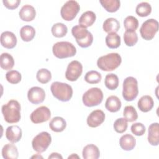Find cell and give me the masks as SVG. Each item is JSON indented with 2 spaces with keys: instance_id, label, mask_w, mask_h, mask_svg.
Instances as JSON below:
<instances>
[{
  "instance_id": "44",
  "label": "cell",
  "mask_w": 159,
  "mask_h": 159,
  "mask_svg": "<svg viewBox=\"0 0 159 159\" xmlns=\"http://www.w3.org/2000/svg\"><path fill=\"white\" fill-rule=\"evenodd\" d=\"M79 158L80 157L76 154V153H73L71 155L69 156L68 158Z\"/></svg>"
},
{
  "instance_id": "13",
  "label": "cell",
  "mask_w": 159,
  "mask_h": 159,
  "mask_svg": "<svg viewBox=\"0 0 159 159\" xmlns=\"http://www.w3.org/2000/svg\"><path fill=\"white\" fill-rule=\"evenodd\" d=\"M29 101L34 104L42 103L45 98V91L40 87L34 86L30 88L27 93Z\"/></svg>"
},
{
  "instance_id": "1",
  "label": "cell",
  "mask_w": 159,
  "mask_h": 159,
  "mask_svg": "<svg viewBox=\"0 0 159 159\" xmlns=\"http://www.w3.org/2000/svg\"><path fill=\"white\" fill-rule=\"evenodd\" d=\"M2 114L6 122L9 124L18 122L20 118V105L14 99H11L1 107Z\"/></svg>"
},
{
  "instance_id": "22",
  "label": "cell",
  "mask_w": 159,
  "mask_h": 159,
  "mask_svg": "<svg viewBox=\"0 0 159 159\" xmlns=\"http://www.w3.org/2000/svg\"><path fill=\"white\" fill-rule=\"evenodd\" d=\"M96 16L95 13L91 11H87L83 12L80 16L78 22L79 25H81L84 27L91 26L95 22Z\"/></svg>"
},
{
  "instance_id": "20",
  "label": "cell",
  "mask_w": 159,
  "mask_h": 159,
  "mask_svg": "<svg viewBox=\"0 0 159 159\" xmlns=\"http://www.w3.org/2000/svg\"><path fill=\"white\" fill-rule=\"evenodd\" d=\"M82 155L84 159H98L100 156V151L96 145L88 144L83 148Z\"/></svg>"
},
{
  "instance_id": "25",
  "label": "cell",
  "mask_w": 159,
  "mask_h": 159,
  "mask_svg": "<svg viewBox=\"0 0 159 159\" xmlns=\"http://www.w3.org/2000/svg\"><path fill=\"white\" fill-rule=\"evenodd\" d=\"M66 127V122L65 120L61 117H55L49 122L50 129L55 132H61L63 131Z\"/></svg>"
},
{
  "instance_id": "39",
  "label": "cell",
  "mask_w": 159,
  "mask_h": 159,
  "mask_svg": "<svg viewBox=\"0 0 159 159\" xmlns=\"http://www.w3.org/2000/svg\"><path fill=\"white\" fill-rule=\"evenodd\" d=\"M6 79L11 84H17L21 81L22 76L17 70H10L6 73Z\"/></svg>"
},
{
  "instance_id": "23",
  "label": "cell",
  "mask_w": 159,
  "mask_h": 159,
  "mask_svg": "<svg viewBox=\"0 0 159 159\" xmlns=\"http://www.w3.org/2000/svg\"><path fill=\"white\" fill-rule=\"evenodd\" d=\"M121 101L116 96H111L108 97L105 102L106 109L111 112H116L121 107Z\"/></svg>"
},
{
  "instance_id": "34",
  "label": "cell",
  "mask_w": 159,
  "mask_h": 159,
  "mask_svg": "<svg viewBox=\"0 0 159 159\" xmlns=\"http://www.w3.org/2000/svg\"><path fill=\"white\" fill-rule=\"evenodd\" d=\"M123 116L126 120L129 122L135 121L138 119L137 111L132 106H127L124 107Z\"/></svg>"
},
{
  "instance_id": "16",
  "label": "cell",
  "mask_w": 159,
  "mask_h": 159,
  "mask_svg": "<svg viewBox=\"0 0 159 159\" xmlns=\"http://www.w3.org/2000/svg\"><path fill=\"white\" fill-rule=\"evenodd\" d=\"M22 135V129L18 125H11L6 129V137L12 143L18 142L21 139Z\"/></svg>"
},
{
  "instance_id": "10",
  "label": "cell",
  "mask_w": 159,
  "mask_h": 159,
  "mask_svg": "<svg viewBox=\"0 0 159 159\" xmlns=\"http://www.w3.org/2000/svg\"><path fill=\"white\" fill-rule=\"evenodd\" d=\"M80 9V6L77 1L74 0L68 1L61 7L60 14L65 20L70 21L75 19Z\"/></svg>"
},
{
  "instance_id": "14",
  "label": "cell",
  "mask_w": 159,
  "mask_h": 159,
  "mask_svg": "<svg viewBox=\"0 0 159 159\" xmlns=\"http://www.w3.org/2000/svg\"><path fill=\"white\" fill-rule=\"evenodd\" d=\"M104 112L99 109L92 111L87 117V124L89 127L95 128L102 124L105 120Z\"/></svg>"
},
{
  "instance_id": "40",
  "label": "cell",
  "mask_w": 159,
  "mask_h": 159,
  "mask_svg": "<svg viewBox=\"0 0 159 159\" xmlns=\"http://www.w3.org/2000/svg\"><path fill=\"white\" fill-rule=\"evenodd\" d=\"M114 129L115 131L119 134L124 133L127 129V121L124 117H120L116 120L114 123Z\"/></svg>"
},
{
  "instance_id": "41",
  "label": "cell",
  "mask_w": 159,
  "mask_h": 159,
  "mask_svg": "<svg viewBox=\"0 0 159 159\" xmlns=\"http://www.w3.org/2000/svg\"><path fill=\"white\" fill-rule=\"evenodd\" d=\"M130 129L132 134H134L136 136L143 135L145 134L146 130L145 125L140 122H137V123L133 124L131 125Z\"/></svg>"
},
{
  "instance_id": "33",
  "label": "cell",
  "mask_w": 159,
  "mask_h": 159,
  "mask_svg": "<svg viewBox=\"0 0 159 159\" xmlns=\"http://www.w3.org/2000/svg\"><path fill=\"white\" fill-rule=\"evenodd\" d=\"M135 12L136 14L140 17H147L152 12L151 5L147 2H142L137 6Z\"/></svg>"
},
{
  "instance_id": "19",
  "label": "cell",
  "mask_w": 159,
  "mask_h": 159,
  "mask_svg": "<svg viewBox=\"0 0 159 159\" xmlns=\"http://www.w3.org/2000/svg\"><path fill=\"white\" fill-rule=\"evenodd\" d=\"M136 144L135 139L129 134L123 135L119 139V145L122 149L125 151H130L134 148Z\"/></svg>"
},
{
  "instance_id": "42",
  "label": "cell",
  "mask_w": 159,
  "mask_h": 159,
  "mask_svg": "<svg viewBox=\"0 0 159 159\" xmlns=\"http://www.w3.org/2000/svg\"><path fill=\"white\" fill-rule=\"evenodd\" d=\"M2 2L4 4V6L9 9H15L18 7L20 3V0H10V1H7V0H3Z\"/></svg>"
},
{
  "instance_id": "8",
  "label": "cell",
  "mask_w": 159,
  "mask_h": 159,
  "mask_svg": "<svg viewBox=\"0 0 159 159\" xmlns=\"http://www.w3.org/2000/svg\"><path fill=\"white\" fill-rule=\"evenodd\" d=\"M52 142V137L47 132H42L37 134L32 141L33 149L38 152H44Z\"/></svg>"
},
{
  "instance_id": "21",
  "label": "cell",
  "mask_w": 159,
  "mask_h": 159,
  "mask_svg": "<svg viewBox=\"0 0 159 159\" xmlns=\"http://www.w3.org/2000/svg\"><path fill=\"white\" fill-rule=\"evenodd\" d=\"M154 106V102L152 98L148 95L142 96L138 101V108L143 112H147L152 110Z\"/></svg>"
},
{
  "instance_id": "45",
  "label": "cell",
  "mask_w": 159,
  "mask_h": 159,
  "mask_svg": "<svg viewBox=\"0 0 159 159\" xmlns=\"http://www.w3.org/2000/svg\"><path fill=\"white\" fill-rule=\"evenodd\" d=\"M43 158V157L41 155H39V154H37L35 155H34V156L31 157V158Z\"/></svg>"
},
{
  "instance_id": "6",
  "label": "cell",
  "mask_w": 159,
  "mask_h": 159,
  "mask_svg": "<svg viewBox=\"0 0 159 159\" xmlns=\"http://www.w3.org/2000/svg\"><path fill=\"white\" fill-rule=\"evenodd\" d=\"M139 88L136 78L132 76L127 77L123 82L122 96L127 101L134 100L138 96Z\"/></svg>"
},
{
  "instance_id": "30",
  "label": "cell",
  "mask_w": 159,
  "mask_h": 159,
  "mask_svg": "<svg viewBox=\"0 0 159 159\" xmlns=\"http://www.w3.org/2000/svg\"><path fill=\"white\" fill-rule=\"evenodd\" d=\"M99 2L109 12H116L120 6V2L119 0H100Z\"/></svg>"
},
{
  "instance_id": "32",
  "label": "cell",
  "mask_w": 159,
  "mask_h": 159,
  "mask_svg": "<svg viewBox=\"0 0 159 159\" xmlns=\"http://www.w3.org/2000/svg\"><path fill=\"white\" fill-rule=\"evenodd\" d=\"M119 80L118 76L114 73L107 74L104 80L106 87L110 90H115L119 86Z\"/></svg>"
},
{
  "instance_id": "29",
  "label": "cell",
  "mask_w": 159,
  "mask_h": 159,
  "mask_svg": "<svg viewBox=\"0 0 159 159\" xmlns=\"http://www.w3.org/2000/svg\"><path fill=\"white\" fill-rule=\"evenodd\" d=\"M106 44L109 48H117L120 45V37L117 33H109L106 37Z\"/></svg>"
},
{
  "instance_id": "31",
  "label": "cell",
  "mask_w": 159,
  "mask_h": 159,
  "mask_svg": "<svg viewBox=\"0 0 159 159\" xmlns=\"http://www.w3.org/2000/svg\"><path fill=\"white\" fill-rule=\"evenodd\" d=\"M52 35L57 38H61L65 36L68 32V28L63 23L58 22L53 25L51 29Z\"/></svg>"
},
{
  "instance_id": "9",
  "label": "cell",
  "mask_w": 159,
  "mask_h": 159,
  "mask_svg": "<svg viewBox=\"0 0 159 159\" xmlns=\"http://www.w3.org/2000/svg\"><path fill=\"white\" fill-rule=\"evenodd\" d=\"M158 30V22L154 19H149L142 23L140 33L141 37L145 40L153 39Z\"/></svg>"
},
{
  "instance_id": "5",
  "label": "cell",
  "mask_w": 159,
  "mask_h": 159,
  "mask_svg": "<svg viewBox=\"0 0 159 159\" xmlns=\"http://www.w3.org/2000/svg\"><path fill=\"white\" fill-rule=\"evenodd\" d=\"M52 52L55 57L60 59L72 57L76 53V47L69 42H58L52 47Z\"/></svg>"
},
{
  "instance_id": "7",
  "label": "cell",
  "mask_w": 159,
  "mask_h": 159,
  "mask_svg": "<svg viewBox=\"0 0 159 159\" xmlns=\"http://www.w3.org/2000/svg\"><path fill=\"white\" fill-rule=\"evenodd\" d=\"M103 99V93L99 88H91L83 95L82 101L84 106L93 107L100 104Z\"/></svg>"
},
{
  "instance_id": "17",
  "label": "cell",
  "mask_w": 159,
  "mask_h": 159,
  "mask_svg": "<svg viewBox=\"0 0 159 159\" xmlns=\"http://www.w3.org/2000/svg\"><path fill=\"white\" fill-rule=\"evenodd\" d=\"M148 142L153 146L159 144V124L158 122L152 123L148 129Z\"/></svg>"
},
{
  "instance_id": "37",
  "label": "cell",
  "mask_w": 159,
  "mask_h": 159,
  "mask_svg": "<svg viewBox=\"0 0 159 159\" xmlns=\"http://www.w3.org/2000/svg\"><path fill=\"white\" fill-rule=\"evenodd\" d=\"M36 78L39 83L42 84H46L51 80L52 74L46 68H42L38 70Z\"/></svg>"
},
{
  "instance_id": "4",
  "label": "cell",
  "mask_w": 159,
  "mask_h": 159,
  "mask_svg": "<svg viewBox=\"0 0 159 159\" xmlns=\"http://www.w3.org/2000/svg\"><path fill=\"white\" fill-rule=\"evenodd\" d=\"M71 34L75 38L78 45L81 48H87L91 45L93 36L86 27L81 25H76L71 29Z\"/></svg>"
},
{
  "instance_id": "36",
  "label": "cell",
  "mask_w": 159,
  "mask_h": 159,
  "mask_svg": "<svg viewBox=\"0 0 159 159\" xmlns=\"http://www.w3.org/2000/svg\"><path fill=\"white\" fill-rule=\"evenodd\" d=\"M102 79V76L100 73L95 70L88 71L84 76V80L89 84L99 83Z\"/></svg>"
},
{
  "instance_id": "43",
  "label": "cell",
  "mask_w": 159,
  "mask_h": 159,
  "mask_svg": "<svg viewBox=\"0 0 159 159\" xmlns=\"http://www.w3.org/2000/svg\"><path fill=\"white\" fill-rule=\"evenodd\" d=\"M48 159H51V158H60V159H62L63 158V157L58 153H57V152H53V153H52L50 155H49V157H48Z\"/></svg>"
},
{
  "instance_id": "15",
  "label": "cell",
  "mask_w": 159,
  "mask_h": 159,
  "mask_svg": "<svg viewBox=\"0 0 159 159\" xmlns=\"http://www.w3.org/2000/svg\"><path fill=\"white\" fill-rule=\"evenodd\" d=\"M17 37L14 33L10 31L3 32L1 35V43L6 48L12 49L16 46Z\"/></svg>"
},
{
  "instance_id": "35",
  "label": "cell",
  "mask_w": 159,
  "mask_h": 159,
  "mask_svg": "<svg viewBox=\"0 0 159 159\" xmlns=\"http://www.w3.org/2000/svg\"><path fill=\"white\" fill-rule=\"evenodd\" d=\"M124 40L127 46L132 47L138 42V35L135 31L125 30L124 34Z\"/></svg>"
},
{
  "instance_id": "12",
  "label": "cell",
  "mask_w": 159,
  "mask_h": 159,
  "mask_svg": "<svg viewBox=\"0 0 159 159\" xmlns=\"http://www.w3.org/2000/svg\"><path fill=\"white\" fill-rule=\"evenodd\" d=\"M51 117L50 109L44 106L37 107L30 114V119L34 124H40L47 122Z\"/></svg>"
},
{
  "instance_id": "11",
  "label": "cell",
  "mask_w": 159,
  "mask_h": 159,
  "mask_svg": "<svg viewBox=\"0 0 159 159\" xmlns=\"http://www.w3.org/2000/svg\"><path fill=\"white\" fill-rule=\"evenodd\" d=\"M82 72V64L77 60H73L67 66L65 72V78L70 81H75L80 77Z\"/></svg>"
},
{
  "instance_id": "18",
  "label": "cell",
  "mask_w": 159,
  "mask_h": 159,
  "mask_svg": "<svg viewBox=\"0 0 159 159\" xmlns=\"http://www.w3.org/2000/svg\"><path fill=\"white\" fill-rule=\"evenodd\" d=\"M19 15L21 20L26 22L32 21L34 19L36 16L35 8L29 4L23 6L19 11Z\"/></svg>"
},
{
  "instance_id": "38",
  "label": "cell",
  "mask_w": 159,
  "mask_h": 159,
  "mask_svg": "<svg viewBox=\"0 0 159 159\" xmlns=\"http://www.w3.org/2000/svg\"><path fill=\"white\" fill-rule=\"evenodd\" d=\"M124 26L126 30L135 31L139 27V21L134 16H129L124 20Z\"/></svg>"
},
{
  "instance_id": "3",
  "label": "cell",
  "mask_w": 159,
  "mask_h": 159,
  "mask_svg": "<svg viewBox=\"0 0 159 159\" xmlns=\"http://www.w3.org/2000/svg\"><path fill=\"white\" fill-rule=\"evenodd\" d=\"M50 90L53 96L62 102L69 101L73 96L72 87L65 83L55 81L52 83Z\"/></svg>"
},
{
  "instance_id": "24",
  "label": "cell",
  "mask_w": 159,
  "mask_h": 159,
  "mask_svg": "<svg viewBox=\"0 0 159 159\" xmlns=\"http://www.w3.org/2000/svg\"><path fill=\"white\" fill-rule=\"evenodd\" d=\"M103 30L107 33H116L120 29V23L115 18L106 19L102 25Z\"/></svg>"
},
{
  "instance_id": "2",
  "label": "cell",
  "mask_w": 159,
  "mask_h": 159,
  "mask_svg": "<svg viewBox=\"0 0 159 159\" xmlns=\"http://www.w3.org/2000/svg\"><path fill=\"white\" fill-rule=\"evenodd\" d=\"M122 62V58L117 53H111L99 57L97 60L98 67L104 71H111L118 68Z\"/></svg>"
},
{
  "instance_id": "28",
  "label": "cell",
  "mask_w": 159,
  "mask_h": 159,
  "mask_svg": "<svg viewBox=\"0 0 159 159\" xmlns=\"http://www.w3.org/2000/svg\"><path fill=\"white\" fill-rule=\"evenodd\" d=\"M14 65V60L8 53H2L0 57V66L4 70H11Z\"/></svg>"
},
{
  "instance_id": "26",
  "label": "cell",
  "mask_w": 159,
  "mask_h": 159,
  "mask_svg": "<svg viewBox=\"0 0 159 159\" xmlns=\"http://www.w3.org/2000/svg\"><path fill=\"white\" fill-rule=\"evenodd\" d=\"M2 156L4 159H17L19 156L17 147L10 143L5 145L2 148Z\"/></svg>"
},
{
  "instance_id": "27",
  "label": "cell",
  "mask_w": 159,
  "mask_h": 159,
  "mask_svg": "<svg viewBox=\"0 0 159 159\" xmlns=\"http://www.w3.org/2000/svg\"><path fill=\"white\" fill-rule=\"evenodd\" d=\"M35 35V30L31 25H24L20 30V36L24 42L31 41Z\"/></svg>"
}]
</instances>
